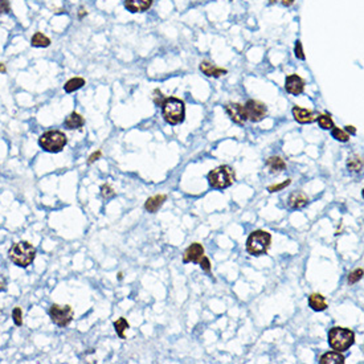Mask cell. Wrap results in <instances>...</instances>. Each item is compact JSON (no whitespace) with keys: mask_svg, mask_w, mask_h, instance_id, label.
<instances>
[{"mask_svg":"<svg viewBox=\"0 0 364 364\" xmlns=\"http://www.w3.org/2000/svg\"><path fill=\"white\" fill-rule=\"evenodd\" d=\"M274 1H277V0H270V3H274Z\"/></svg>","mask_w":364,"mask_h":364,"instance_id":"40","label":"cell"},{"mask_svg":"<svg viewBox=\"0 0 364 364\" xmlns=\"http://www.w3.org/2000/svg\"><path fill=\"white\" fill-rule=\"evenodd\" d=\"M204 256V248L203 245L199 244V243H194L191 244V246H188L187 250L184 252V258L183 261L186 262H199L200 258Z\"/></svg>","mask_w":364,"mask_h":364,"instance_id":"11","label":"cell"},{"mask_svg":"<svg viewBox=\"0 0 364 364\" xmlns=\"http://www.w3.org/2000/svg\"><path fill=\"white\" fill-rule=\"evenodd\" d=\"M309 306L314 311H324L327 309V302L322 294L314 293L309 297Z\"/></svg>","mask_w":364,"mask_h":364,"instance_id":"18","label":"cell"},{"mask_svg":"<svg viewBox=\"0 0 364 364\" xmlns=\"http://www.w3.org/2000/svg\"><path fill=\"white\" fill-rule=\"evenodd\" d=\"M162 114L167 123L179 124L182 123L186 117V107L182 99L175 97L166 98L162 102Z\"/></svg>","mask_w":364,"mask_h":364,"instance_id":"2","label":"cell"},{"mask_svg":"<svg viewBox=\"0 0 364 364\" xmlns=\"http://www.w3.org/2000/svg\"><path fill=\"white\" fill-rule=\"evenodd\" d=\"M9 11H11V7H9L8 0H0V15L8 14Z\"/></svg>","mask_w":364,"mask_h":364,"instance_id":"33","label":"cell"},{"mask_svg":"<svg viewBox=\"0 0 364 364\" xmlns=\"http://www.w3.org/2000/svg\"><path fill=\"white\" fill-rule=\"evenodd\" d=\"M7 289V280L4 278V275L0 274V291H4Z\"/></svg>","mask_w":364,"mask_h":364,"instance_id":"35","label":"cell"},{"mask_svg":"<svg viewBox=\"0 0 364 364\" xmlns=\"http://www.w3.org/2000/svg\"><path fill=\"white\" fill-rule=\"evenodd\" d=\"M290 183H291V180H290V179H288V180H285V182L284 183H281V184H275V186H270V187H269V188H267V191L271 192V194H273V192H278V191H281V190H284L285 187H288L289 184H290Z\"/></svg>","mask_w":364,"mask_h":364,"instance_id":"30","label":"cell"},{"mask_svg":"<svg viewBox=\"0 0 364 364\" xmlns=\"http://www.w3.org/2000/svg\"><path fill=\"white\" fill-rule=\"evenodd\" d=\"M85 85V80L82 77H74V78H72L65 84L64 86V89L67 93H73V92H76V90L81 89L82 86Z\"/></svg>","mask_w":364,"mask_h":364,"instance_id":"22","label":"cell"},{"mask_svg":"<svg viewBox=\"0 0 364 364\" xmlns=\"http://www.w3.org/2000/svg\"><path fill=\"white\" fill-rule=\"evenodd\" d=\"M320 364H343L344 363V356L338 352V351H330L320 356Z\"/></svg>","mask_w":364,"mask_h":364,"instance_id":"17","label":"cell"},{"mask_svg":"<svg viewBox=\"0 0 364 364\" xmlns=\"http://www.w3.org/2000/svg\"><path fill=\"white\" fill-rule=\"evenodd\" d=\"M80 11H81V12H80V18H84V15H86V11H85L84 8H81Z\"/></svg>","mask_w":364,"mask_h":364,"instance_id":"39","label":"cell"},{"mask_svg":"<svg viewBox=\"0 0 364 364\" xmlns=\"http://www.w3.org/2000/svg\"><path fill=\"white\" fill-rule=\"evenodd\" d=\"M244 107L245 113H246V118L252 121V122H260L267 114V106L262 102H260V101L249 99L248 102L245 103Z\"/></svg>","mask_w":364,"mask_h":364,"instance_id":"8","label":"cell"},{"mask_svg":"<svg viewBox=\"0 0 364 364\" xmlns=\"http://www.w3.org/2000/svg\"><path fill=\"white\" fill-rule=\"evenodd\" d=\"M200 71L204 73L205 76L208 77H221L224 74H227V69H222L216 65H213L212 62L203 61L200 64Z\"/></svg>","mask_w":364,"mask_h":364,"instance_id":"14","label":"cell"},{"mask_svg":"<svg viewBox=\"0 0 364 364\" xmlns=\"http://www.w3.org/2000/svg\"><path fill=\"white\" fill-rule=\"evenodd\" d=\"M36 257V249L28 241H19L8 250V258L19 267H28Z\"/></svg>","mask_w":364,"mask_h":364,"instance_id":"1","label":"cell"},{"mask_svg":"<svg viewBox=\"0 0 364 364\" xmlns=\"http://www.w3.org/2000/svg\"><path fill=\"white\" fill-rule=\"evenodd\" d=\"M12 318H14V322L16 326H22L23 324V311L20 307H15L14 311H12Z\"/></svg>","mask_w":364,"mask_h":364,"instance_id":"28","label":"cell"},{"mask_svg":"<svg viewBox=\"0 0 364 364\" xmlns=\"http://www.w3.org/2000/svg\"><path fill=\"white\" fill-rule=\"evenodd\" d=\"M236 180L235 171L231 166H220L208 173L209 186L215 190H224L231 187Z\"/></svg>","mask_w":364,"mask_h":364,"instance_id":"4","label":"cell"},{"mask_svg":"<svg viewBox=\"0 0 364 364\" xmlns=\"http://www.w3.org/2000/svg\"><path fill=\"white\" fill-rule=\"evenodd\" d=\"M84 123H85L84 118H82L78 113H76V111H73L71 116L65 120V127L69 130L81 129V127L84 126Z\"/></svg>","mask_w":364,"mask_h":364,"instance_id":"19","label":"cell"},{"mask_svg":"<svg viewBox=\"0 0 364 364\" xmlns=\"http://www.w3.org/2000/svg\"><path fill=\"white\" fill-rule=\"evenodd\" d=\"M316 121H318V123L323 130H331L334 127V122L333 118L327 114H322V116L316 117Z\"/></svg>","mask_w":364,"mask_h":364,"instance_id":"25","label":"cell"},{"mask_svg":"<svg viewBox=\"0 0 364 364\" xmlns=\"http://www.w3.org/2000/svg\"><path fill=\"white\" fill-rule=\"evenodd\" d=\"M293 3H294V0H282V4H284L285 7H290Z\"/></svg>","mask_w":364,"mask_h":364,"instance_id":"37","label":"cell"},{"mask_svg":"<svg viewBox=\"0 0 364 364\" xmlns=\"http://www.w3.org/2000/svg\"><path fill=\"white\" fill-rule=\"evenodd\" d=\"M129 322L124 319V318H120V319L114 322V329H116V333L118 334V337L121 339H124V331L129 329Z\"/></svg>","mask_w":364,"mask_h":364,"instance_id":"24","label":"cell"},{"mask_svg":"<svg viewBox=\"0 0 364 364\" xmlns=\"http://www.w3.org/2000/svg\"><path fill=\"white\" fill-rule=\"evenodd\" d=\"M31 44L33 47H37V48H45V47H49L50 40H49L47 36L40 33V32H36L33 37L31 39Z\"/></svg>","mask_w":364,"mask_h":364,"instance_id":"23","label":"cell"},{"mask_svg":"<svg viewBox=\"0 0 364 364\" xmlns=\"http://www.w3.org/2000/svg\"><path fill=\"white\" fill-rule=\"evenodd\" d=\"M363 278V269L360 267V269H356L355 271H352L348 274V284L354 285L356 284L358 281H360Z\"/></svg>","mask_w":364,"mask_h":364,"instance_id":"27","label":"cell"},{"mask_svg":"<svg viewBox=\"0 0 364 364\" xmlns=\"http://www.w3.org/2000/svg\"><path fill=\"white\" fill-rule=\"evenodd\" d=\"M101 194H102V196L105 199H109V197L116 196V192H114V190H113L109 184H102V187H101Z\"/></svg>","mask_w":364,"mask_h":364,"instance_id":"29","label":"cell"},{"mask_svg":"<svg viewBox=\"0 0 364 364\" xmlns=\"http://www.w3.org/2000/svg\"><path fill=\"white\" fill-rule=\"evenodd\" d=\"M0 72H1V73H5L4 64H1V62H0Z\"/></svg>","mask_w":364,"mask_h":364,"instance_id":"38","label":"cell"},{"mask_svg":"<svg viewBox=\"0 0 364 364\" xmlns=\"http://www.w3.org/2000/svg\"><path fill=\"white\" fill-rule=\"evenodd\" d=\"M228 116L235 123L244 124L246 122V113H245V107L240 103H228L225 106Z\"/></svg>","mask_w":364,"mask_h":364,"instance_id":"10","label":"cell"},{"mask_svg":"<svg viewBox=\"0 0 364 364\" xmlns=\"http://www.w3.org/2000/svg\"><path fill=\"white\" fill-rule=\"evenodd\" d=\"M294 52H295V56H297L299 60H305V53H303V49H302V44H301V41H297V43H295V48H294Z\"/></svg>","mask_w":364,"mask_h":364,"instance_id":"31","label":"cell"},{"mask_svg":"<svg viewBox=\"0 0 364 364\" xmlns=\"http://www.w3.org/2000/svg\"><path fill=\"white\" fill-rule=\"evenodd\" d=\"M285 89L293 96H299L305 89V81L298 74H290L286 77V81H285Z\"/></svg>","mask_w":364,"mask_h":364,"instance_id":"9","label":"cell"},{"mask_svg":"<svg viewBox=\"0 0 364 364\" xmlns=\"http://www.w3.org/2000/svg\"><path fill=\"white\" fill-rule=\"evenodd\" d=\"M309 204V197H307L303 192L297 191L293 192L289 196V205L293 209H301Z\"/></svg>","mask_w":364,"mask_h":364,"instance_id":"15","label":"cell"},{"mask_svg":"<svg viewBox=\"0 0 364 364\" xmlns=\"http://www.w3.org/2000/svg\"><path fill=\"white\" fill-rule=\"evenodd\" d=\"M331 130H333V133H331L333 134V137L335 138L337 141H339V142H347V141L350 139V135H348L344 130L339 129V127H335V126H334Z\"/></svg>","mask_w":364,"mask_h":364,"instance_id":"26","label":"cell"},{"mask_svg":"<svg viewBox=\"0 0 364 364\" xmlns=\"http://www.w3.org/2000/svg\"><path fill=\"white\" fill-rule=\"evenodd\" d=\"M49 315L50 319L54 324H57L58 327H65L71 323L73 316H74V311L72 306L65 305V306H60V305H52L49 309Z\"/></svg>","mask_w":364,"mask_h":364,"instance_id":"7","label":"cell"},{"mask_svg":"<svg viewBox=\"0 0 364 364\" xmlns=\"http://www.w3.org/2000/svg\"><path fill=\"white\" fill-rule=\"evenodd\" d=\"M346 131L347 133H350V134H355L356 133V130L354 126H346Z\"/></svg>","mask_w":364,"mask_h":364,"instance_id":"36","label":"cell"},{"mask_svg":"<svg viewBox=\"0 0 364 364\" xmlns=\"http://www.w3.org/2000/svg\"><path fill=\"white\" fill-rule=\"evenodd\" d=\"M67 135L62 133V131H58V130L47 131V133H44L39 138V145L47 152L62 151V148L67 146Z\"/></svg>","mask_w":364,"mask_h":364,"instance_id":"6","label":"cell"},{"mask_svg":"<svg viewBox=\"0 0 364 364\" xmlns=\"http://www.w3.org/2000/svg\"><path fill=\"white\" fill-rule=\"evenodd\" d=\"M355 342V334L350 329L333 327L329 331V344L334 351L344 352Z\"/></svg>","mask_w":364,"mask_h":364,"instance_id":"3","label":"cell"},{"mask_svg":"<svg viewBox=\"0 0 364 364\" xmlns=\"http://www.w3.org/2000/svg\"><path fill=\"white\" fill-rule=\"evenodd\" d=\"M271 244V236L267 231L252 232L246 241V249L252 256L267 254Z\"/></svg>","mask_w":364,"mask_h":364,"instance_id":"5","label":"cell"},{"mask_svg":"<svg viewBox=\"0 0 364 364\" xmlns=\"http://www.w3.org/2000/svg\"><path fill=\"white\" fill-rule=\"evenodd\" d=\"M199 264H200V267H201V269H203V270L208 271V273L211 271V262H209V260L205 257V256H203V257L200 258Z\"/></svg>","mask_w":364,"mask_h":364,"instance_id":"32","label":"cell"},{"mask_svg":"<svg viewBox=\"0 0 364 364\" xmlns=\"http://www.w3.org/2000/svg\"><path fill=\"white\" fill-rule=\"evenodd\" d=\"M267 165L270 169V172L273 173L281 172V171H284L286 169V163H285V160L281 156H270L267 159Z\"/></svg>","mask_w":364,"mask_h":364,"instance_id":"20","label":"cell"},{"mask_svg":"<svg viewBox=\"0 0 364 364\" xmlns=\"http://www.w3.org/2000/svg\"><path fill=\"white\" fill-rule=\"evenodd\" d=\"M166 200H167L166 195H156L152 196V197H148L146 203H145V208L150 213H155L162 205L165 204Z\"/></svg>","mask_w":364,"mask_h":364,"instance_id":"16","label":"cell"},{"mask_svg":"<svg viewBox=\"0 0 364 364\" xmlns=\"http://www.w3.org/2000/svg\"><path fill=\"white\" fill-rule=\"evenodd\" d=\"M99 158H101V151L98 150L97 152H94V154H92V155H90L89 160H88V163H89V165H92L93 162H96V160L99 159Z\"/></svg>","mask_w":364,"mask_h":364,"instance_id":"34","label":"cell"},{"mask_svg":"<svg viewBox=\"0 0 364 364\" xmlns=\"http://www.w3.org/2000/svg\"><path fill=\"white\" fill-rule=\"evenodd\" d=\"M293 116L297 122L299 123H313L314 121H316L318 114L314 111L307 110V109H302L299 106L293 107Z\"/></svg>","mask_w":364,"mask_h":364,"instance_id":"12","label":"cell"},{"mask_svg":"<svg viewBox=\"0 0 364 364\" xmlns=\"http://www.w3.org/2000/svg\"><path fill=\"white\" fill-rule=\"evenodd\" d=\"M154 0H124V7L127 11L137 14V12H145L152 5Z\"/></svg>","mask_w":364,"mask_h":364,"instance_id":"13","label":"cell"},{"mask_svg":"<svg viewBox=\"0 0 364 364\" xmlns=\"http://www.w3.org/2000/svg\"><path fill=\"white\" fill-rule=\"evenodd\" d=\"M347 169L352 171V172H362V170H363V159H362V156L354 155L348 158V160H347Z\"/></svg>","mask_w":364,"mask_h":364,"instance_id":"21","label":"cell"}]
</instances>
